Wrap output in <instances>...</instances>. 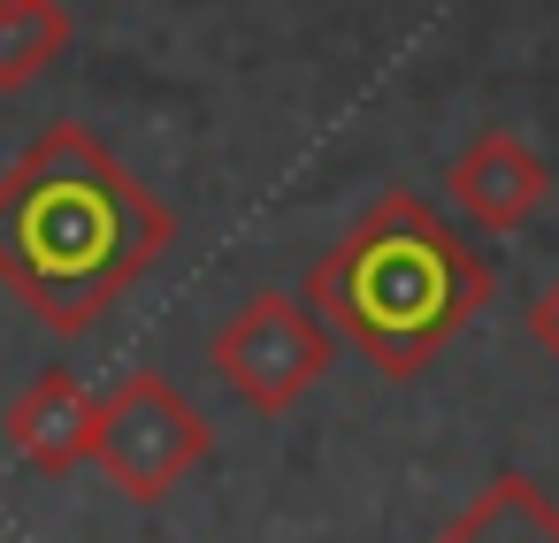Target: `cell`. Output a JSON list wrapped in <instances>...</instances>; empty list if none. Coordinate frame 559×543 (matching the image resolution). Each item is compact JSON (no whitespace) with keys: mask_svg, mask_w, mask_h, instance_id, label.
<instances>
[{"mask_svg":"<svg viewBox=\"0 0 559 543\" xmlns=\"http://www.w3.org/2000/svg\"><path fill=\"white\" fill-rule=\"evenodd\" d=\"M528 337L551 352V367H559V276L536 291V306H528Z\"/></svg>","mask_w":559,"mask_h":543,"instance_id":"9c48e42d","label":"cell"},{"mask_svg":"<svg viewBox=\"0 0 559 543\" xmlns=\"http://www.w3.org/2000/svg\"><path fill=\"white\" fill-rule=\"evenodd\" d=\"M93 436H100V398L70 367H47L9 406V451L24 467H39V474H78L93 459Z\"/></svg>","mask_w":559,"mask_h":543,"instance_id":"8992f818","label":"cell"},{"mask_svg":"<svg viewBox=\"0 0 559 543\" xmlns=\"http://www.w3.org/2000/svg\"><path fill=\"white\" fill-rule=\"evenodd\" d=\"M330 329L307 299L292 291H253L223 329H215V375L253 406V413H292L322 375H330Z\"/></svg>","mask_w":559,"mask_h":543,"instance_id":"277c9868","label":"cell"},{"mask_svg":"<svg viewBox=\"0 0 559 543\" xmlns=\"http://www.w3.org/2000/svg\"><path fill=\"white\" fill-rule=\"evenodd\" d=\"M78 24L62 0H0V93L39 85L62 55H70Z\"/></svg>","mask_w":559,"mask_h":543,"instance_id":"ba28073f","label":"cell"},{"mask_svg":"<svg viewBox=\"0 0 559 543\" xmlns=\"http://www.w3.org/2000/svg\"><path fill=\"white\" fill-rule=\"evenodd\" d=\"M307 306L376 375L406 383L490 306V261L421 192H383L307 268Z\"/></svg>","mask_w":559,"mask_h":543,"instance_id":"7a4b0ae2","label":"cell"},{"mask_svg":"<svg viewBox=\"0 0 559 543\" xmlns=\"http://www.w3.org/2000/svg\"><path fill=\"white\" fill-rule=\"evenodd\" d=\"M437 543H559V505H551L528 474H498V482L460 512V528L437 535Z\"/></svg>","mask_w":559,"mask_h":543,"instance_id":"52a82bcc","label":"cell"},{"mask_svg":"<svg viewBox=\"0 0 559 543\" xmlns=\"http://www.w3.org/2000/svg\"><path fill=\"white\" fill-rule=\"evenodd\" d=\"M444 184H452V207H460L467 222H483V230H521V222L551 200V169H544V154L521 146L513 131H483V138H467V146L452 154Z\"/></svg>","mask_w":559,"mask_h":543,"instance_id":"5b68a950","label":"cell"},{"mask_svg":"<svg viewBox=\"0 0 559 543\" xmlns=\"http://www.w3.org/2000/svg\"><path fill=\"white\" fill-rule=\"evenodd\" d=\"M169 238L177 215L85 123L39 131L0 169V291L55 337H85Z\"/></svg>","mask_w":559,"mask_h":543,"instance_id":"6da1fadb","label":"cell"},{"mask_svg":"<svg viewBox=\"0 0 559 543\" xmlns=\"http://www.w3.org/2000/svg\"><path fill=\"white\" fill-rule=\"evenodd\" d=\"M215 451V429L207 413L154 367L123 375L108 398H100V436H93V467L131 497V505H162L192 467H207Z\"/></svg>","mask_w":559,"mask_h":543,"instance_id":"3957f363","label":"cell"}]
</instances>
